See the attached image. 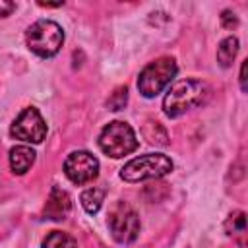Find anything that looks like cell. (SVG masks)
<instances>
[{
    "mask_svg": "<svg viewBox=\"0 0 248 248\" xmlns=\"http://www.w3.org/2000/svg\"><path fill=\"white\" fill-rule=\"evenodd\" d=\"M209 95H211V87L205 81L194 79V78L180 79L169 87V91L163 99V110L167 116L178 118V116L186 114L188 110L205 105Z\"/></svg>",
    "mask_w": 248,
    "mask_h": 248,
    "instance_id": "cell-1",
    "label": "cell"
},
{
    "mask_svg": "<svg viewBox=\"0 0 248 248\" xmlns=\"http://www.w3.org/2000/svg\"><path fill=\"white\" fill-rule=\"evenodd\" d=\"M140 141L136 138V132L132 126L124 120H112L108 122L101 134H99V147L105 155L112 159H120L124 155H130L138 149Z\"/></svg>",
    "mask_w": 248,
    "mask_h": 248,
    "instance_id": "cell-2",
    "label": "cell"
},
{
    "mask_svg": "<svg viewBox=\"0 0 248 248\" xmlns=\"http://www.w3.org/2000/svg\"><path fill=\"white\" fill-rule=\"evenodd\" d=\"M25 41L31 52L41 58H50L60 50L64 43V31L52 19H39L27 29Z\"/></svg>",
    "mask_w": 248,
    "mask_h": 248,
    "instance_id": "cell-3",
    "label": "cell"
},
{
    "mask_svg": "<svg viewBox=\"0 0 248 248\" xmlns=\"http://www.w3.org/2000/svg\"><path fill=\"white\" fill-rule=\"evenodd\" d=\"M172 161L165 153H147L140 155L132 161H128L120 169V178L126 182H141V180H153L169 174L172 170Z\"/></svg>",
    "mask_w": 248,
    "mask_h": 248,
    "instance_id": "cell-4",
    "label": "cell"
},
{
    "mask_svg": "<svg viewBox=\"0 0 248 248\" xmlns=\"http://www.w3.org/2000/svg\"><path fill=\"white\" fill-rule=\"evenodd\" d=\"M176 72H178L176 62L170 56H163V58H157V60L149 62L140 72V78H138V89H140V93L143 97H147V99L157 97L174 79Z\"/></svg>",
    "mask_w": 248,
    "mask_h": 248,
    "instance_id": "cell-5",
    "label": "cell"
},
{
    "mask_svg": "<svg viewBox=\"0 0 248 248\" xmlns=\"http://www.w3.org/2000/svg\"><path fill=\"white\" fill-rule=\"evenodd\" d=\"M107 225L118 244H132L140 236V217L128 202H116L110 207Z\"/></svg>",
    "mask_w": 248,
    "mask_h": 248,
    "instance_id": "cell-6",
    "label": "cell"
},
{
    "mask_svg": "<svg viewBox=\"0 0 248 248\" xmlns=\"http://www.w3.org/2000/svg\"><path fill=\"white\" fill-rule=\"evenodd\" d=\"M10 134L12 138L27 143H41L46 136V122L35 107H27L16 116L14 124L10 126Z\"/></svg>",
    "mask_w": 248,
    "mask_h": 248,
    "instance_id": "cell-7",
    "label": "cell"
},
{
    "mask_svg": "<svg viewBox=\"0 0 248 248\" xmlns=\"http://www.w3.org/2000/svg\"><path fill=\"white\" fill-rule=\"evenodd\" d=\"M64 174L74 184H87L99 174V161L89 151H74L64 161Z\"/></svg>",
    "mask_w": 248,
    "mask_h": 248,
    "instance_id": "cell-8",
    "label": "cell"
},
{
    "mask_svg": "<svg viewBox=\"0 0 248 248\" xmlns=\"http://www.w3.org/2000/svg\"><path fill=\"white\" fill-rule=\"evenodd\" d=\"M70 207H72L70 196H68L64 190H60V188L54 186V188L50 190L48 202H46V205H45V215H46L48 219H54V221L66 219Z\"/></svg>",
    "mask_w": 248,
    "mask_h": 248,
    "instance_id": "cell-9",
    "label": "cell"
},
{
    "mask_svg": "<svg viewBox=\"0 0 248 248\" xmlns=\"http://www.w3.org/2000/svg\"><path fill=\"white\" fill-rule=\"evenodd\" d=\"M35 163V151L29 145H16L10 149V167L16 174H25Z\"/></svg>",
    "mask_w": 248,
    "mask_h": 248,
    "instance_id": "cell-10",
    "label": "cell"
},
{
    "mask_svg": "<svg viewBox=\"0 0 248 248\" xmlns=\"http://www.w3.org/2000/svg\"><path fill=\"white\" fill-rule=\"evenodd\" d=\"M238 54V39L236 37H227L219 43L217 46V62L223 66V68H229L232 64V60L236 58Z\"/></svg>",
    "mask_w": 248,
    "mask_h": 248,
    "instance_id": "cell-11",
    "label": "cell"
},
{
    "mask_svg": "<svg viewBox=\"0 0 248 248\" xmlns=\"http://www.w3.org/2000/svg\"><path fill=\"white\" fill-rule=\"evenodd\" d=\"M103 200H105V192H103L101 188H87V190L81 192V198H79L83 209H85L89 215H95V213L101 209Z\"/></svg>",
    "mask_w": 248,
    "mask_h": 248,
    "instance_id": "cell-12",
    "label": "cell"
},
{
    "mask_svg": "<svg viewBox=\"0 0 248 248\" xmlns=\"http://www.w3.org/2000/svg\"><path fill=\"white\" fill-rule=\"evenodd\" d=\"M43 248H78V240L64 231H50L43 240Z\"/></svg>",
    "mask_w": 248,
    "mask_h": 248,
    "instance_id": "cell-13",
    "label": "cell"
},
{
    "mask_svg": "<svg viewBox=\"0 0 248 248\" xmlns=\"http://www.w3.org/2000/svg\"><path fill=\"white\" fill-rule=\"evenodd\" d=\"M225 231H227V234H231V236L244 234V232H246V215H244V211H234V213H231L229 219L225 221Z\"/></svg>",
    "mask_w": 248,
    "mask_h": 248,
    "instance_id": "cell-14",
    "label": "cell"
},
{
    "mask_svg": "<svg viewBox=\"0 0 248 248\" xmlns=\"http://www.w3.org/2000/svg\"><path fill=\"white\" fill-rule=\"evenodd\" d=\"M126 101H128V89L126 87H118L114 91V95L108 99V107H110V110H120L126 105Z\"/></svg>",
    "mask_w": 248,
    "mask_h": 248,
    "instance_id": "cell-15",
    "label": "cell"
},
{
    "mask_svg": "<svg viewBox=\"0 0 248 248\" xmlns=\"http://www.w3.org/2000/svg\"><path fill=\"white\" fill-rule=\"evenodd\" d=\"M221 23H223V27L232 29V27H236V25H238V19H236V16H234L231 10H225V12H223V16H221Z\"/></svg>",
    "mask_w": 248,
    "mask_h": 248,
    "instance_id": "cell-16",
    "label": "cell"
},
{
    "mask_svg": "<svg viewBox=\"0 0 248 248\" xmlns=\"http://www.w3.org/2000/svg\"><path fill=\"white\" fill-rule=\"evenodd\" d=\"M14 10H16V4H14V2H8V0H0V17H6V16H10Z\"/></svg>",
    "mask_w": 248,
    "mask_h": 248,
    "instance_id": "cell-17",
    "label": "cell"
},
{
    "mask_svg": "<svg viewBox=\"0 0 248 248\" xmlns=\"http://www.w3.org/2000/svg\"><path fill=\"white\" fill-rule=\"evenodd\" d=\"M248 60H244L242 62V66H240V89L242 91H246L248 87H246V68H248V64H246Z\"/></svg>",
    "mask_w": 248,
    "mask_h": 248,
    "instance_id": "cell-18",
    "label": "cell"
}]
</instances>
